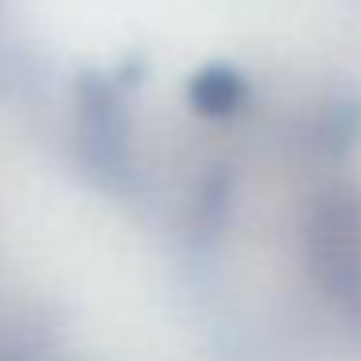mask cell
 I'll return each mask as SVG.
<instances>
[{
	"mask_svg": "<svg viewBox=\"0 0 361 361\" xmlns=\"http://www.w3.org/2000/svg\"><path fill=\"white\" fill-rule=\"evenodd\" d=\"M241 97H245V82L229 66H206L190 82V105L202 117H229L241 105Z\"/></svg>",
	"mask_w": 361,
	"mask_h": 361,
	"instance_id": "cell-1",
	"label": "cell"
}]
</instances>
